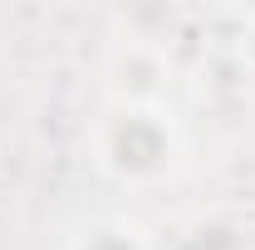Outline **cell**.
Listing matches in <instances>:
<instances>
[{
  "label": "cell",
  "mask_w": 255,
  "mask_h": 250,
  "mask_svg": "<svg viewBox=\"0 0 255 250\" xmlns=\"http://www.w3.org/2000/svg\"><path fill=\"white\" fill-rule=\"evenodd\" d=\"M94 152L108 177H118L128 187H147L177 172L182 132L157 98H118L103 108L94 127Z\"/></svg>",
  "instance_id": "6da1fadb"
},
{
  "label": "cell",
  "mask_w": 255,
  "mask_h": 250,
  "mask_svg": "<svg viewBox=\"0 0 255 250\" xmlns=\"http://www.w3.org/2000/svg\"><path fill=\"white\" fill-rule=\"evenodd\" d=\"M69 250H152V246H147V236L137 226H128L118 216H103V221H89L69 241Z\"/></svg>",
  "instance_id": "7a4b0ae2"
}]
</instances>
